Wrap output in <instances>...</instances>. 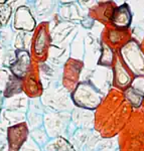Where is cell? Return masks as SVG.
I'll list each match as a JSON object with an SVG mask.
<instances>
[{
    "instance_id": "6da1fadb",
    "label": "cell",
    "mask_w": 144,
    "mask_h": 151,
    "mask_svg": "<svg viewBox=\"0 0 144 151\" xmlns=\"http://www.w3.org/2000/svg\"><path fill=\"white\" fill-rule=\"evenodd\" d=\"M103 95L93 84L89 82L81 83L72 94V101L77 108L94 110L99 106Z\"/></svg>"
},
{
    "instance_id": "7a4b0ae2",
    "label": "cell",
    "mask_w": 144,
    "mask_h": 151,
    "mask_svg": "<svg viewBox=\"0 0 144 151\" xmlns=\"http://www.w3.org/2000/svg\"><path fill=\"white\" fill-rule=\"evenodd\" d=\"M72 123V114L69 112H46L43 115V127L50 139L63 137Z\"/></svg>"
},
{
    "instance_id": "3957f363",
    "label": "cell",
    "mask_w": 144,
    "mask_h": 151,
    "mask_svg": "<svg viewBox=\"0 0 144 151\" xmlns=\"http://www.w3.org/2000/svg\"><path fill=\"white\" fill-rule=\"evenodd\" d=\"M122 55L126 65L136 76H144V53L136 42L131 41L122 50Z\"/></svg>"
},
{
    "instance_id": "277c9868",
    "label": "cell",
    "mask_w": 144,
    "mask_h": 151,
    "mask_svg": "<svg viewBox=\"0 0 144 151\" xmlns=\"http://www.w3.org/2000/svg\"><path fill=\"white\" fill-rule=\"evenodd\" d=\"M30 135V130L26 122L17 124L6 129V141L8 151H19Z\"/></svg>"
},
{
    "instance_id": "5b68a950",
    "label": "cell",
    "mask_w": 144,
    "mask_h": 151,
    "mask_svg": "<svg viewBox=\"0 0 144 151\" xmlns=\"http://www.w3.org/2000/svg\"><path fill=\"white\" fill-rule=\"evenodd\" d=\"M30 68V58L27 52L18 50L16 52V60L10 65V70L15 78L20 79L27 74Z\"/></svg>"
},
{
    "instance_id": "8992f818",
    "label": "cell",
    "mask_w": 144,
    "mask_h": 151,
    "mask_svg": "<svg viewBox=\"0 0 144 151\" xmlns=\"http://www.w3.org/2000/svg\"><path fill=\"white\" fill-rule=\"evenodd\" d=\"M94 114L91 110L76 108L72 114V123L77 128L88 129L93 127Z\"/></svg>"
},
{
    "instance_id": "52a82bcc",
    "label": "cell",
    "mask_w": 144,
    "mask_h": 151,
    "mask_svg": "<svg viewBox=\"0 0 144 151\" xmlns=\"http://www.w3.org/2000/svg\"><path fill=\"white\" fill-rule=\"evenodd\" d=\"M2 105H3V109L26 113L28 111L29 100L26 98L25 95L21 93L15 95V96H12L10 98L4 99L3 102H2Z\"/></svg>"
},
{
    "instance_id": "ba28073f",
    "label": "cell",
    "mask_w": 144,
    "mask_h": 151,
    "mask_svg": "<svg viewBox=\"0 0 144 151\" xmlns=\"http://www.w3.org/2000/svg\"><path fill=\"white\" fill-rule=\"evenodd\" d=\"M132 16H131L130 9L127 5H121L115 8L111 16V21L116 27L126 28L130 25Z\"/></svg>"
},
{
    "instance_id": "9c48e42d",
    "label": "cell",
    "mask_w": 144,
    "mask_h": 151,
    "mask_svg": "<svg viewBox=\"0 0 144 151\" xmlns=\"http://www.w3.org/2000/svg\"><path fill=\"white\" fill-rule=\"evenodd\" d=\"M26 122V113L2 109L0 112V124L4 128H9L17 124Z\"/></svg>"
},
{
    "instance_id": "30bf717a",
    "label": "cell",
    "mask_w": 144,
    "mask_h": 151,
    "mask_svg": "<svg viewBox=\"0 0 144 151\" xmlns=\"http://www.w3.org/2000/svg\"><path fill=\"white\" fill-rule=\"evenodd\" d=\"M43 151H74L71 143L63 137L53 138L48 142L45 147L42 148Z\"/></svg>"
},
{
    "instance_id": "8fae6325",
    "label": "cell",
    "mask_w": 144,
    "mask_h": 151,
    "mask_svg": "<svg viewBox=\"0 0 144 151\" xmlns=\"http://www.w3.org/2000/svg\"><path fill=\"white\" fill-rule=\"evenodd\" d=\"M29 137L31 138L40 147L43 148L45 146L48 144V142L50 140V136H48V134L46 133L45 127H40V128H37L35 129V130H32L30 131V135H29Z\"/></svg>"
},
{
    "instance_id": "7c38bea8",
    "label": "cell",
    "mask_w": 144,
    "mask_h": 151,
    "mask_svg": "<svg viewBox=\"0 0 144 151\" xmlns=\"http://www.w3.org/2000/svg\"><path fill=\"white\" fill-rule=\"evenodd\" d=\"M21 83L19 81V79L15 77H10L8 83L6 85V88L4 90V99L10 98L12 96H15V95L21 94Z\"/></svg>"
},
{
    "instance_id": "4fadbf2b",
    "label": "cell",
    "mask_w": 144,
    "mask_h": 151,
    "mask_svg": "<svg viewBox=\"0 0 144 151\" xmlns=\"http://www.w3.org/2000/svg\"><path fill=\"white\" fill-rule=\"evenodd\" d=\"M26 123L28 125V128L30 131L35 130L37 128H40L43 126V115L41 114L27 112L26 113Z\"/></svg>"
},
{
    "instance_id": "5bb4252c",
    "label": "cell",
    "mask_w": 144,
    "mask_h": 151,
    "mask_svg": "<svg viewBox=\"0 0 144 151\" xmlns=\"http://www.w3.org/2000/svg\"><path fill=\"white\" fill-rule=\"evenodd\" d=\"M28 111L32 112V113H36V114H41V115H45V108H43V105H41L40 99H31V100H29Z\"/></svg>"
},
{
    "instance_id": "9a60e30c",
    "label": "cell",
    "mask_w": 144,
    "mask_h": 151,
    "mask_svg": "<svg viewBox=\"0 0 144 151\" xmlns=\"http://www.w3.org/2000/svg\"><path fill=\"white\" fill-rule=\"evenodd\" d=\"M127 97H128L129 100L132 102V104L134 106H139L143 99L142 95L135 89H129L128 92H127Z\"/></svg>"
},
{
    "instance_id": "2e32d148",
    "label": "cell",
    "mask_w": 144,
    "mask_h": 151,
    "mask_svg": "<svg viewBox=\"0 0 144 151\" xmlns=\"http://www.w3.org/2000/svg\"><path fill=\"white\" fill-rule=\"evenodd\" d=\"M19 151H43L42 148L40 147L36 143L31 139L30 137L28 138L27 141L23 144L22 147L20 148Z\"/></svg>"
},
{
    "instance_id": "e0dca14e",
    "label": "cell",
    "mask_w": 144,
    "mask_h": 151,
    "mask_svg": "<svg viewBox=\"0 0 144 151\" xmlns=\"http://www.w3.org/2000/svg\"><path fill=\"white\" fill-rule=\"evenodd\" d=\"M10 77L5 70H0V91H4Z\"/></svg>"
},
{
    "instance_id": "ac0fdd59",
    "label": "cell",
    "mask_w": 144,
    "mask_h": 151,
    "mask_svg": "<svg viewBox=\"0 0 144 151\" xmlns=\"http://www.w3.org/2000/svg\"><path fill=\"white\" fill-rule=\"evenodd\" d=\"M0 151H8V145L6 140H0Z\"/></svg>"
},
{
    "instance_id": "d6986e66",
    "label": "cell",
    "mask_w": 144,
    "mask_h": 151,
    "mask_svg": "<svg viewBox=\"0 0 144 151\" xmlns=\"http://www.w3.org/2000/svg\"><path fill=\"white\" fill-rule=\"evenodd\" d=\"M0 104H2V102H1V100H0Z\"/></svg>"
}]
</instances>
